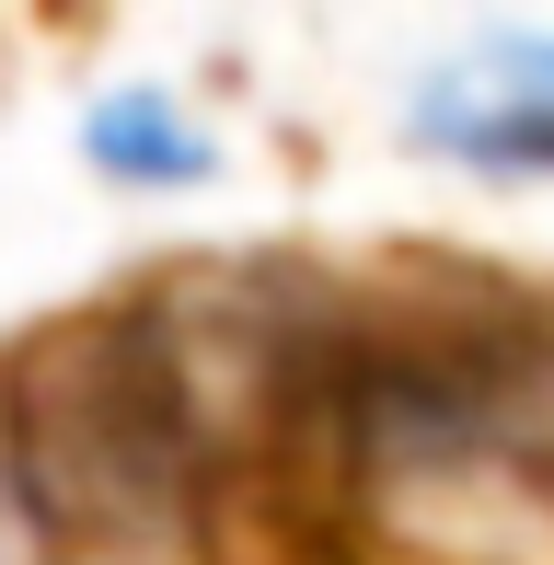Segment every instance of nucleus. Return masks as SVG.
I'll use <instances>...</instances> for the list:
<instances>
[{
	"instance_id": "1",
	"label": "nucleus",
	"mask_w": 554,
	"mask_h": 565,
	"mask_svg": "<svg viewBox=\"0 0 554 565\" xmlns=\"http://www.w3.org/2000/svg\"><path fill=\"white\" fill-rule=\"evenodd\" d=\"M416 139L450 150V162H486V173H554V46L509 35L473 70L427 82L416 93Z\"/></svg>"
},
{
	"instance_id": "2",
	"label": "nucleus",
	"mask_w": 554,
	"mask_h": 565,
	"mask_svg": "<svg viewBox=\"0 0 554 565\" xmlns=\"http://www.w3.org/2000/svg\"><path fill=\"white\" fill-rule=\"evenodd\" d=\"M82 139H93V162H105L116 185H196V173L220 162L209 127H185L162 93H116V105H93Z\"/></svg>"
}]
</instances>
